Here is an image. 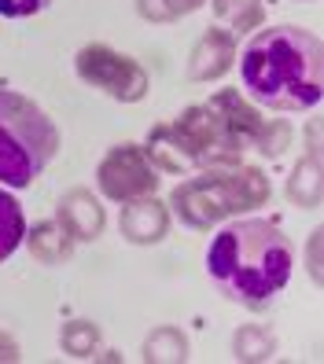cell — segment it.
I'll return each mask as SVG.
<instances>
[{"label":"cell","mask_w":324,"mask_h":364,"mask_svg":"<svg viewBox=\"0 0 324 364\" xmlns=\"http://www.w3.org/2000/svg\"><path fill=\"white\" fill-rule=\"evenodd\" d=\"M203 4V0H137V11L151 23H174V18H184Z\"/></svg>","instance_id":"cell-20"},{"label":"cell","mask_w":324,"mask_h":364,"mask_svg":"<svg viewBox=\"0 0 324 364\" xmlns=\"http://www.w3.org/2000/svg\"><path fill=\"white\" fill-rule=\"evenodd\" d=\"M96 184L103 191V199L111 203H129L151 196L159 188V169L147 162L144 147L137 144H115L96 166Z\"/></svg>","instance_id":"cell-7"},{"label":"cell","mask_w":324,"mask_h":364,"mask_svg":"<svg viewBox=\"0 0 324 364\" xmlns=\"http://www.w3.org/2000/svg\"><path fill=\"white\" fill-rule=\"evenodd\" d=\"M313 254L306 250V258H310V272H313V280L320 284V232H313V240H310Z\"/></svg>","instance_id":"cell-23"},{"label":"cell","mask_w":324,"mask_h":364,"mask_svg":"<svg viewBox=\"0 0 324 364\" xmlns=\"http://www.w3.org/2000/svg\"><path fill=\"white\" fill-rule=\"evenodd\" d=\"M214 111H218L225 122H229V129L240 136L244 144H251L254 136H258V129H262V114L254 111V107L244 100V92H236V89H221V92H214L210 100H207Z\"/></svg>","instance_id":"cell-12"},{"label":"cell","mask_w":324,"mask_h":364,"mask_svg":"<svg viewBox=\"0 0 324 364\" xmlns=\"http://www.w3.org/2000/svg\"><path fill=\"white\" fill-rule=\"evenodd\" d=\"M144 360L147 364H177L188 357V338L181 328H155L147 338H144Z\"/></svg>","instance_id":"cell-16"},{"label":"cell","mask_w":324,"mask_h":364,"mask_svg":"<svg viewBox=\"0 0 324 364\" xmlns=\"http://www.w3.org/2000/svg\"><path fill=\"white\" fill-rule=\"evenodd\" d=\"M56 221L67 228V235H70L74 243H93L96 235L103 232V225H107L103 206H100V199L93 196L89 188H74V191H67V196L59 199Z\"/></svg>","instance_id":"cell-9"},{"label":"cell","mask_w":324,"mask_h":364,"mask_svg":"<svg viewBox=\"0 0 324 364\" xmlns=\"http://www.w3.org/2000/svg\"><path fill=\"white\" fill-rule=\"evenodd\" d=\"M247 92L269 111H310L324 96V48L320 37L302 26L258 30L240 52Z\"/></svg>","instance_id":"cell-1"},{"label":"cell","mask_w":324,"mask_h":364,"mask_svg":"<svg viewBox=\"0 0 324 364\" xmlns=\"http://www.w3.org/2000/svg\"><path fill=\"white\" fill-rule=\"evenodd\" d=\"M23 240H26V213L11 191L0 188V262H8L23 247Z\"/></svg>","instance_id":"cell-14"},{"label":"cell","mask_w":324,"mask_h":364,"mask_svg":"<svg viewBox=\"0 0 324 364\" xmlns=\"http://www.w3.org/2000/svg\"><path fill=\"white\" fill-rule=\"evenodd\" d=\"M30 254L37 262H45V265H63L74 254V240L67 235V228H63L59 221H41L33 228H26V240Z\"/></svg>","instance_id":"cell-13"},{"label":"cell","mask_w":324,"mask_h":364,"mask_svg":"<svg viewBox=\"0 0 324 364\" xmlns=\"http://www.w3.org/2000/svg\"><path fill=\"white\" fill-rule=\"evenodd\" d=\"M122 235L137 247H151V243H162L166 232H169V206L162 199H151V196H140V199H129L122 206Z\"/></svg>","instance_id":"cell-8"},{"label":"cell","mask_w":324,"mask_h":364,"mask_svg":"<svg viewBox=\"0 0 324 364\" xmlns=\"http://www.w3.org/2000/svg\"><path fill=\"white\" fill-rule=\"evenodd\" d=\"M251 144H254L266 159H280V155L288 151V144H291V125H288L284 118L262 122V129H258V136H254Z\"/></svg>","instance_id":"cell-19"},{"label":"cell","mask_w":324,"mask_h":364,"mask_svg":"<svg viewBox=\"0 0 324 364\" xmlns=\"http://www.w3.org/2000/svg\"><path fill=\"white\" fill-rule=\"evenodd\" d=\"M295 250L284 228L266 218H244L225 225L207 247V272L240 306H269L288 287Z\"/></svg>","instance_id":"cell-2"},{"label":"cell","mask_w":324,"mask_h":364,"mask_svg":"<svg viewBox=\"0 0 324 364\" xmlns=\"http://www.w3.org/2000/svg\"><path fill=\"white\" fill-rule=\"evenodd\" d=\"M214 15L218 23H225L229 33H251L262 26L266 4L262 0H214Z\"/></svg>","instance_id":"cell-15"},{"label":"cell","mask_w":324,"mask_h":364,"mask_svg":"<svg viewBox=\"0 0 324 364\" xmlns=\"http://www.w3.org/2000/svg\"><path fill=\"white\" fill-rule=\"evenodd\" d=\"M74 70L89 89L111 96L118 103H140L147 96V70L107 45H85L74 55Z\"/></svg>","instance_id":"cell-6"},{"label":"cell","mask_w":324,"mask_h":364,"mask_svg":"<svg viewBox=\"0 0 324 364\" xmlns=\"http://www.w3.org/2000/svg\"><path fill=\"white\" fill-rule=\"evenodd\" d=\"M232 353L240 357V360H266L273 353V335L262 331V328H240L232 338Z\"/></svg>","instance_id":"cell-18"},{"label":"cell","mask_w":324,"mask_h":364,"mask_svg":"<svg viewBox=\"0 0 324 364\" xmlns=\"http://www.w3.org/2000/svg\"><path fill=\"white\" fill-rule=\"evenodd\" d=\"M48 4H52V0H0V15H8V18H26V15L45 11Z\"/></svg>","instance_id":"cell-21"},{"label":"cell","mask_w":324,"mask_h":364,"mask_svg":"<svg viewBox=\"0 0 324 364\" xmlns=\"http://www.w3.org/2000/svg\"><path fill=\"white\" fill-rule=\"evenodd\" d=\"M59 346L67 357H93L96 346H100V328L93 320H70V324H63L59 331Z\"/></svg>","instance_id":"cell-17"},{"label":"cell","mask_w":324,"mask_h":364,"mask_svg":"<svg viewBox=\"0 0 324 364\" xmlns=\"http://www.w3.org/2000/svg\"><path fill=\"white\" fill-rule=\"evenodd\" d=\"M269 196H273V184L266 177V169L218 166V169H203L199 177L177 184L174 196H169V210L177 213L181 225L207 232L214 225L236 218V213L266 206Z\"/></svg>","instance_id":"cell-4"},{"label":"cell","mask_w":324,"mask_h":364,"mask_svg":"<svg viewBox=\"0 0 324 364\" xmlns=\"http://www.w3.org/2000/svg\"><path fill=\"white\" fill-rule=\"evenodd\" d=\"M59 151V129L41 103L0 89V184L30 188Z\"/></svg>","instance_id":"cell-5"},{"label":"cell","mask_w":324,"mask_h":364,"mask_svg":"<svg viewBox=\"0 0 324 364\" xmlns=\"http://www.w3.org/2000/svg\"><path fill=\"white\" fill-rule=\"evenodd\" d=\"M232 59H236V33L210 26L188 55V77L192 81H214L232 67Z\"/></svg>","instance_id":"cell-10"},{"label":"cell","mask_w":324,"mask_h":364,"mask_svg":"<svg viewBox=\"0 0 324 364\" xmlns=\"http://www.w3.org/2000/svg\"><path fill=\"white\" fill-rule=\"evenodd\" d=\"M23 353H19V342L8 335V331H0V360L4 364H11V360H19Z\"/></svg>","instance_id":"cell-22"},{"label":"cell","mask_w":324,"mask_h":364,"mask_svg":"<svg viewBox=\"0 0 324 364\" xmlns=\"http://www.w3.org/2000/svg\"><path fill=\"white\" fill-rule=\"evenodd\" d=\"M320 125H313V140H310V151L302 155V162L295 166V173L288 181V196L295 206L302 210H317L320 206Z\"/></svg>","instance_id":"cell-11"},{"label":"cell","mask_w":324,"mask_h":364,"mask_svg":"<svg viewBox=\"0 0 324 364\" xmlns=\"http://www.w3.org/2000/svg\"><path fill=\"white\" fill-rule=\"evenodd\" d=\"M244 140L229 129V122L214 111L210 103L184 107V111L155 125L147 133L144 155L159 173H188V169H218V166H240Z\"/></svg>","instance_id":"cell-3"}]
</instances>
